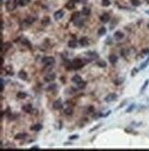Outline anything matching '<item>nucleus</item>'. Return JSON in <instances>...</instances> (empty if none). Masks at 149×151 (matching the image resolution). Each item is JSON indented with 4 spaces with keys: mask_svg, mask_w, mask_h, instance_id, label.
<instances>
[{
    "mask_svg": "<svg viewBox=\"0 0 149 151\" xmlns=\"http://www.w3.org/2000/svg\"><path fill=\"white\" fill-rule=\"evenodd\" d=\"M83 66H84V62L80 58H76L71 63V67L74 68V69H80Z\"/></svg>",
    "mask_w": 149,
    "mask_h": 151,
    "instance_id": "1",
    "label": "nucleus"
},
{
    "mask_svg": "<svg viewBox=\"0 0 149 151\" xmlns=\"http://www.w3.org/2000/svg\"><path fill=\"white\" fill-rule=\"evenodd\" d=\"M18 6L17 4V0H8L6 4V8H7V10L8 11H12L16 8V7Z\"/></svg>",
    "mask_w": 149,
    "mask_h": 151,
    "instance_id": "2",
    "label": "nucleus"
},
{
    "mask_svg": "<svg viewBox=\"0 0 149 151\" xmlns=\"http://www.w3.org/2000/svg\"><path fill=\"white\" fill-rule=\"evenodd\" d=\"M42 64H45L46 66H49V65H52V64H54V62H55V60H54V57L52 56H45L42 58Z\"/></svg>",
    "mask_w": 149,
    "mask_h": 151,
    "instance_id": "3",
    "label": "nucleus"
},
{
    "mask_svg": "<svg viewBox=\"0 0 149 151\" xmlns=\"http://www.w3.org/2000/svg\"><path fill=\"white\" fill-rule=\"evenodd\" d=\"M55 77H56V75L53 73V72H51V73H48L47 75L43 77V79L45 82H51V81H54L55 79Z\"/></svg>",
    "mask_w": 149,
    "mask_h": 151,
    "instance_id": "4",
    "label": "nucleus"
},
{
    "mask_svg": "<svg viewBox=\"0 0 149 151\" xmlns=\"http://www.w3.org/2000/svg\"><path fill=\"white\" fill-rule=\"evenodd\" d=\"M117 98H118L117 94H115V93H111V94H109L108 96H106L105 101L111 102V101H115V100H117Z\"/></svg>",
    "mask_w": 149,
    "mask_h": 151,
    "instance_id": "5",
    "label": "nucleus"
},
{
    "mask_svg": "<svg viewBox=\"0 0 149 151\" xmlns=\"http://www.w3.org/2000/svg\"><path fill=\"white\" fill-rule=\"evenodd\" d=\"M110 19H111V15H110L109 13H103L102 15L100 16V20H101L103 23L109 22Z\"/></svg>",
    "mask_w": 149,
    "mask_h": 151,
    "instance_id": "6",
    "label": "nucleus"
},
{
    "mask_svg": "<svg viewBox=\"0 0 149 151\" xmlns=\"http://www.w3.org/2000/svg\"><path fill=\"white\" fill-rule=\"evenodd\" d=\"M53 107H54V109H55V110L63 109V103H62L61 100L55 101L54 102V104H53Z\"/></svg>",
    "mask_w": 149,
    "mask_h": 151,
    "instance_id": "7",
    "label": "nucleus"
},
{
    "mask_svg": "<svg viewBox=\"0 0 149 151\" xmlns=\"http://www.w3.org/2000/svg\"><path fill=\"white\" fill-rule=\"evenodd\" d=\"M64 15H65V12L63 11V10H58V11H56L54 13V17L56 20H59V19H61L64 17Z\"/></svg>",
    "mask_w": 149,
    "mask_h": 151,
    "instance_id": "8",
    "label": "nucleus"
},
{
    "mask_svg": "<svg viewBox=\"0 0 149 151\" xmlns=\"http://www.w3.org/2000/svg\"><path fill=\"white\" fill-rule=\"evenodd\" d=\"M22 110L24 111V112H25V113H31V112H32L33 108H32V106H31V104H25V105L22 107Z\"/></svg>",
    "mask_w": 149,
    "mask_h": 151,
    "instance_id": "9",
    "label": "nucleus"
},
{
    "mask_svg": "<svg viewBox=\"0 0 149 151\" xmlns=\"http://www.w3.org/2000/svg\"><path fill=\"white\" fill-rule=\"evenodd\" d=\"M42 129V125L41 124H36V125H33L31 126V131H35V132H38L40 130Z\"/></svg>",
    "mask_w": 149,
    "mask_h": 151,
    "instance_id": "10",
    "label": "nucleus"
},
{
    "mask_svg": "<svg viewBox=\"0 0 149 151\" xmlns=\"http://www.w3.org/2000/svg\"><path fill=\"white\" fill-rule=\"evenodd\" d=\"M113 36H114L115 40H117V41H120V40H122V38L124 37V34L122 33V31H116Z\"/></svg>",
    "mask_w": 149,
    "mask_h": 151,
    "instance_id": "11",
    "label": "nucleus"
},
{
    "mask_svg": "<svg viewBox=\"0 0 149 151\" xmlns=\"http://www.w3.org/2000/svg\"><path fill=\"white\" fill-rule=\"evenodd\" d=\"M27 136H28V135L26 133H19V134H18V135H16L15 136V139L22 140V139H25Z\"/></svg>",
    "mask_w": 149,
    "mask_h": 151,
    "instance_id": "12",
    "label": "nucleus"
},
{
    "mask_svg": "<svg viewBox=\"0 0 149 151\" xmlns=\"http://www.w3.org/2000/svg\"><path fill=\"white\" fill-rule=\"evenodd\" d=\"M109 61H110V63L111 64H115L117 63V61H118V57L116 56L115 54H111L109 56Z\"/></svg>",
    "mask_w": 149,
    "mask_h": 151,
    "instance_id": "13",
    "label": "nucleus"
},
{
    "mask_svg": "<svg viewBox=\"0 0 149 151\" xmlns=\"http://www.w3.org/2000/svg\"><path fill=\"white\" fill-rule=\"evenodd\" d=\"M18 76H19V77L20 78V79L22 80H26L28 78V75L27 73L25 71H23V70H21V71L19 72V74H18Z\"/></svg>",
    "mask_w": 149,
    "mask_h": 151,
    "instance_id": "14",
    "label": "nucleus"
},
{
    "mask_svg": "<svg viewBox=\"0 0 149 151\" xmlns=\"http://www.w3.org/2000/svg\"><path fill=\"white\" fill-rule=\"evenodd\" d=\"M72 81L74 82V83H76L77 85L78 83H80V82H82L83 80H82V77H81L80 76H78V75H76V76H73V78H72Z\"/></svg>",
    "mask_w": 149,
    "mask_h": 151,
    "instance_id": "15",
    "label": "nucleus"
},
{
    "mask_svg": "<svg viewBox=\"0 0 149 151\" xmlns=\"http://www.w3.org/2000/svg\"><path fill=\"white\" fill-rule=\"evenodd\" d=\"M30 2H31V0H17V4L19 6H21V7L27 6Z\"/></svg>",
    "mask_w": 149,
    "mask_h": 151,
    "instance_id": "16",
    "label": "nucleus"
},
{
    "mask_svg": "<svg viewBox=\"0 0 149 151\" xmlns=\"http://www.w3.org/2000/svg\"><path fill=\"white\" fill-rule=\"evenodd\" d=\"M79 43H80L82 46H88V38L86 37H83L81 38L80 40H79Z\"/></svg>",
    "mask_w": 149,
    "mask_h": 151,
    "instance_id": "17",
    "label": "nucleus"
},
{
    "mask_svg": "<svg viewBox=\"0 0 149 151\" xmlns=\"http://www.w3.org/2000/svg\"><path fill=\"white\" fill-rule=\"evenodd\" d=\"M77 44H78V42H77L76 40H71V41H69V42H68V46L70 48H77Z\"/></svg>",
    "mask_w": 149,
    "mask_h": 151,
    "instance_id": "18",
    "label": "nucleus"
},
{
    "mask_svg": "<svg viewBox=\"0 0 149 151\" xmlns=\"http://www.w3.org/2000/svg\"><path fill=\"white\" fill-rule=\"evenodd\" d=\"M65 8H67V9H69V10H71V9H73V8H75V2L74 1H69V2H67L66 4H65Z\"/></svg>",
    "mask_w": 149,
    "mask_h": 151,
    "instance_id": "19",
    "label": "nucleus"
},
{
    "mask_svg": "<svg viewBox=\"0 0 149 151\" xmlns=\"http://www.w3.org/2000/svg\"><path fill=\"white\" fill-rule=\"evenodd\" d=\"M11 47V43L10 42H6V43H2V46H1V50H2V52H6L8 48H10Z\"/></svg>",
    "mask_w": 149,
    "mask_h": 151,
    "instance_id": "20",
    "label": "nucleus"
},
{
    "mask_svg": "<svg viewBox=\"0 0 149 151\" xmlns=\"http://www.w3.org/2000/svg\"><path fill=\"white\" fill-rule=\"evenodd\" d=\"M17 97L20 100H23V99H26L28 97V94L25 93V92H18L17 93Z\"/></svg>",
    "mask_w": 149,
    "mask_h": 151,
    "instance_id": "21",
    "label": "nucleus"
},
{
    "mask_svg": "<svg viewBox=\"0 0 149 151\" xmlns=\"http://www.w3.org/2000/svg\"><path fill=\"white\" fill-rule=\"evenodd\" d=\"M106 31H107V30H106L105 27H100L99 29V30H98V34H99V36H102V35H104V34L106 33Z\"/></svg>",
    "mask_w": 149,
    "mask_h": 151,
    "instance_id": "22",
    "label": "nucleus"
},
{
    "mask_svg": "<svg viewBox=\"0 0 149 151\" xmlns=\"http://www.w3.org/2000/svg\"><path fill=\"white\" fill-rule=\"evenodd\" d=\"M74 22V24H75V26L77 27H81L82 25H83V23H84V21L82 20V19H76L75 21H73Z\"/></svg>",
    "mask_w": 149,
    "mask_h": 151,
    "instance_id": "23",
    "label": "nucleus"
},
{
    "mask_svg": "<svg viewBox=\"0 0 149 151\" xmlns=\"http://www.w3.org/2000/svg\"><path fill=\"white\" fill-rule=\"evenodd\" d=\"M97 65L99 66V67H105V66L107 65V63L103 60H99L97 62Z\"/></svg>",
    "mask_w": 149,
    "mask_h": 151,
    "instance_id": "24",
    "label": "nucleus"
},
{
    "mask_svg": "<svg viewBox=\"0 0 149 151\" xmlns=\"http://www.w3.org/2000/svg\"><path fill=\"white\" fill-rule=\"evenodd\" d=\"M42 24L43 25V26H46V25L50 24V18H49V17H45L44 19H42Z\"/></svg>",
    "mask_w": 149,
    "mask_h": 151,
    "instance_id": "25",
    "label": "nucleus"
},
{
    "mask_svg": "<svg viewBox=\"0 0 149 151\" xmlns=\"http://www.w3.org/2000/svg\"><path fill=\"white\" fill-rule=\"evenodd\" d=\"M79 15H80V12H75V13L73 14L72 18H71V20H72V21H75L76 19H79Z\"/></svg>",
    "mask_w": 149,
    "mask_h": 151,
    "instance_id": "26",
    "label": "nucleus"
},
{
    "mask_svg": "<svg viewBox=\"0 0 149 151\" xmlns=\"http://www.w3.org/2000/svg\"><path fill=\"white\" fill-rule=\"evenodd\" d=\"M5 70L8 72V75L13 76V74H14V73H13V69H12V67L10 66V65H8V66H6V67H5Z\"/></svg>",
    "mask_w": 149,
    "mask_h": 151,
    "instance_id": "27",
    "label": "nucleus"
},
{
    "mask_svg": "<svg viewBox=\"0 0 149 151\" xmlns=\"http://www.w3.org/2000/svg\"><path fill=\"white\" fill-rule=\"evenodd\" d=\"M131 4L134 7H138L141 5V1L140 0H131Z\"/></svg>",
    "mask_w": 149,
    "mask_h": 151,
    "instance_id": "28",
    "label": "nucleus"
},
{
    "mask_svg": "<svg viewBox=\"0 0 149 151\" xmlns=\"http://www.w3.org/2000/svg\"><path fill=\"white\" fill-rule=\"evenodd\" d=\"M82 13H83L85 16H88L90 14V9L88 8H87V7H85V8L82 9Z\"/></svg>",
    "mask_w": 149,
    "mask_h": 151,
    "instance_id": "29",
    "label": "nucleus"
},
{
    "mask_svg": "<svg viewBox=\"0 0 149 151\" xmlns=\"http://www.w3.org/2000/svg\"><path fill=\"white\" fill-rule=\"evenodd\" d=\"M56 88H57V85H56V84H52V85L48 86V88H47V90L48 91L54 90V89H56Z\"/></svg>",
    "mask_w": 149,
    "mask_h": 151,
    "instance_id": "30",
    "label": "nucleus"
},
{
    "mask_svg": "<svg viewBox=\"0 0 149 151\" xmlns=\"http://www.w3.org/2000/svg\"><path fill=\"white\" fill-rule=\"evenodd\" d=\"M87 54L88 55H90V58H93V59H95V58H98V53H94V52H88V53H87Z\"/></svg>",
    "mask_w": 149,
    "mask_h": 151,
    "instance_id": "31",
    "label": "nucleus"
},
{
    "mask_svg": "<svg viewBox=\"0 0 149 151\" xmlns=\"http://www.w3.org/2000/svg\"><path fill=\"white\" fill-rule=\"evenodd\" d=\"M65 113L66 114V115H72L73 114V109L72 108H66V109H65Z\"/></svg>",
    "mask_w": 149,
    "mask_h": 151,
    "instance_id": "32",
    "label": "nucleus"
},
{
    "mask_svg": "<svg viewBox=\"0 0 149 151\" xmlns=\"http://www.w3.org/2000/svg\"><path fill=\"white\" fill-rule=\"evenodd\" d=\"M101 5H102L103 7H109V6L111 5V1H110V0H102V1H101Z\"/></svg>",
    "mask_w": 149,
    "mask_h": 151,
    "instance_id": "33",
    "label": "nucleus"
},
{
    "mask_svg": "<svg viewBox=\"0 0 149 151\" xmlns=\"http://www.w3.org/2000/svg\"><path fill=\"white\" fill-rule=\"evenodd\" d=\"M148 64H149V56H148V58H147V60L145 61V62H144L143 64H141V66H140V69H144V68H145L147 65H148Z\"/></svg>",
    "mask_w": 149,
    "mask_h": 151,
    "instance_id": "34",
    "label": "nucleus"
},
{
    "mask_svg": "<svg viewBox=\"0 0 149 151\" xmlns=\"http://www.w3.org/2000/svg\"><path fill=\"white\" fill-rule=\"evenodd\" d=\"M86 85H87V83L85 82V81H82V82H80V83L77 84V87H78V88H86Z\"/></svg>",
    "mask_w": 149,
    "mask_h": 151,
    "instance_id": "35",
    "label": "nucleus"
},
{
    "mask_svg": "<svg viewBox=\"0 0 149 151\" xmlns=\"http://www.w3.org/2000/svg\"><path fill=\"white\" fill-rule=\"evenodd\" d=\"M148 84H149V79H147L146 81H145V83L143 85V87H142V88H141V92H143V91L145 90V88H146V87L148 86Z\"/></svg>",
    "mask_w": 149,
    "mask_h": 151,
    "instance_id": "36",
    "label": "nucleus"
},
{
    "mask_svg": "<svg viewBox=\"0 0 149 151\" xmlns=\"http://www.w3.org/2000/svg\"><path fill=\"white\" fill-rule=\"evenodd\" d=\"M148 53H149V49H144L143 51H142L141 55H142V56H145V55L148 54Z\"/></svg>",
    "mask_w": 149,
    "mask_h": 151,
    "instance_id": "37",
    "label": "nucleus"
},
{
    "mask_svg": "<svg viewBox=\"0 0 149 151\" xmlns=\"http://www.w3.org/2000/svg\"><path fill=\"white\" fill-rule=\"evenodd\" d=\"M22 42H23V44H25V45H29L30 47H31V44H30V42L28 41V40H26V39H24L22 41Z\"/></svg>",
    "mask_w": 149,
    "mask_h": 151,
    "instance_id": "38",
    "label": "nucleus"
},
{
    "mask_svg": "<svg viewBox=\"0 0 149 151\" xmlns=\"http://www.w3.org/2000/svg\"><path fill=\"white\" fill-rule=\"evenodd\" d=\"M34 20H35V18H29V19L26 20V22L32 23V22H34Z\"/></svg>",
    "mask_w": 149,
    "mask_h": 151,
    "instance_id": "39",
    "label": "nucleus"
},
{
    "mask_svg": "<svg viewBox=\"0 0 149 151\" xmlns=\"http://www.w3.org/2000/svg\"><path fill=\"white\" fill-rule=\"evenodd\" d=\"M78 138V136L77 135H75V136H71L69 137V139L70 140H75V139H77Z\"/></svg>",
    "mask_w": 149,
    "mask_h": 151,
    "instance_id": "40",
    "label": "nucleus"
},
{
    "mask_svg": "<svg viewBox=\"0 0 149 151\" xmlns=\"http://www.w3.org/2000/svg\"><path fill=\"white\" fill-rule=\"evenodd\" d=\"M137 73H138V69L134 68V69H133V71H132V76H135Z\"/></svg>",
    "mask_w": 149,
    "mask_h": 151,
    "instance_id": "41",
    "label": "nucleus"
},
{
    "mask_svg": "<svg viewBox=\"0 0 149 151\" xmlns=\"http://www.w3.org/2000/svg\"><path fill=\"white\" fill-rule=\"evenodd\" d=\"M134 105L133 104V105L131 106V107H129V108H128V110H127L126 112H127V113H130V112H132V111H133V109H134Z\"/></svg>",
    "mask_w": 149,
    "mask_h": 151,
    "instance_id": "42",
    "label": "nucleus"
},
{
    "mask_svg": "<svg viewBox=\"0 0 149 151\" xmlns=\"http://www.w3.org/2000/svg\"><path fill=\"white\" fill-rule=\"evenodd\" d=\"M40 148L39 147H31V150H39Z\"/></svg>",
    "mask_w": 149,
    "mask_h": 151,
    "instance_id": "43",
    "label": "nucleus"
},
{
    "mask_svg": "<svg viewBox=\"0 0 149 151\" xmlns=\"http://www.w3.org/2000/svg\"><path fill=\"white\" fill-rule=\"evenodd\" d=\"M88 111H89L90 113H91V112H94V107H89V110H88Z\"/></svg>",
    "mask_w": 149,
    "mask_h": 151,
    "instance_id": "44",
    "label": "nucleus"
},
{
    "mask_svg": "<svg viewBox=\"0 0 149 151\" xmlns=\"http://www.w3.org/2000/svg\"><path fill=\"white\" fill-rule=\"evenodd\" d=\"M72 1H74V2H79L80 0H72Z\"/></svg>",
    "mask_w": 149,
    "mask_h": 151,
    "instance_id": "45",
    "label": "nucleus"
},
{
    "mask_svg": "<svg viewBox=\"0 0 149 151\" xmlns=\"http://www.w3.org/2000/svg\"><path fill=\"white\" fill-rule=\"evenodd\" d=\"M145 13H146V14H148V15H149V10H146V11H145Z\"/></svg>",
    "mask_w": 149,
    "mask_h": 151,
    "instance_id": "46",
    "label": "nucleus"
},
{
    "mask_svg": "<svg viewBox=\"0 0 149 151\" xmlns=\"http://www.w3.org/2000/svg\"><path fill=\"white\" fill-rule=\"evenodd\" d=\"M147 28H148V29H149V23H148V24H147Z\"/></svg>",
    "mask_w": 149,
    "mask_h": 151,
    "instance_id": "47",
    "label": "nucleus"
}]
</instances>
